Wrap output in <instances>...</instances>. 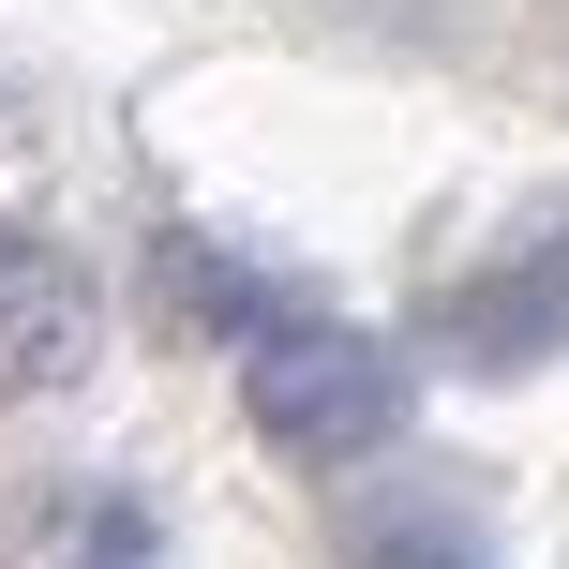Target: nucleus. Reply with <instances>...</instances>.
<instances>
[{
	"label": "nucleus",
	"mask_w": 569,
	"mask_h": 569,
	"mask_svg": "<svg viewBox=\"0 0 569 569\" xmlns=\"http://www.w3.org/2000/svg\"><path fill=\"white\" fill-rule=\"evenodd\" d=\"M435 360L450 375H540V360H569V210H540L525 240H495V256L435 300Z\"/></svg>",
	"instance_id": "nucleus-2"
},
{
	"label": "nucleus",
	"mask_w": 569,
	"mask_h": 569,
	"mask_svg": "<svg viewBox=\"0 0 569 569\" xmlns=\"http://www.w3.org/2000/svg\"><path fill=\"white\" fill-rule=\"evenodd\" d=\"M60 569H150V540H136V510H106V525H90V540L60 555Z\"/></svg>",
	"instance_id": "nucleus-6"
},
{
	"label": "nucleus",
	"mask_w": 569,
	"mask_h": 569,
	"mask_svg": "<svg viewBox=\"0 0 569 569\" xmlns=\"http://www.w3.org/2000/svg\"><path fill=\"white\" fill-rule=\"evenodd\" d=\"M150 284H166V330H226V345H256L270 315H300L284 284H256V270H240L226 240H166V256H150Z\"/></svg>",
	"instance_id": "nucleus-5"
},
{
	"label": "nucleus",
	"mask_w": 569,
	"mask_h": 569,
	"mask_svg": "<svg viewBox=\"0 0 569 569\" xmlns=\"http://www.w3.org/2000/svg\"><path fill=\"white\" fill-rule=\"evenodd\" d=\"M405 405H420V375H405V345L345 330V315H270L256 345H240V420L270 435L284 465H375L405 435Z\"/></svg>",
	"instance_id": "nucleus-1"
},
{
	"label": "nucleus",
	"mask_w": 569,
	"mask_h": 569,
	"mask_svg": "<svg viewBox=\"0 0 569 569\" xmlns=\"http://www.w3.org/2000/svg\"><path fill=\"white\" fill-rule=\"evenodd\" d=\"M90 345H106V300H90V270L60 256V240L0 226V405L76 390V375H90Z\"/></svg>",
	"instance_id": "nucleus-3"
},
{
	"label": "nucleus",
	"mask_w": 569,
	"mask_h": 569,
	"mask_svg": "<svg viewBox=\"0 0 569 569\" xmlns=\"http://www.w3.org/2000/svg\"><path fill=\"white\" fill-rule=\"evenodd\" d=\"M330 540L345 569H495V510L465 480H375L330 510Z\"/></svg>",
	"instance_id": "nucleus-4"
}]
</instances>
